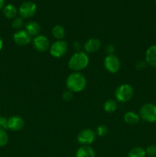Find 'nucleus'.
<instances>
[{
    "instance_id": "6",
    "label": "nucleus",
    "mask_w": 156,
    "mask_h": 157,
    "mask_svg": "<svg viewBox=\"0 0 156 157\" xmlns=\"http://www.w3.org/2000/svg\"><path fill=\"white\" fill-rule=\"evenodd\" d=\"M68 45L65 41L58 40L51 44L50 48V53L54 58H61L67 52Z\"/></svg>"
},
{
    "instance_id": "26",
    "label": "nucleus",
    "mask_w": 156,
    "mask_h": 157,
    "mask_svg": "<svg viewBox=\"0 0 156 157\" xmlns=\"http://www.w3.org/2000/svg\"><path fill=\"white\" fill-rule=\"evenodd\" d=\"M73 98V92L70 91V90H67V91H64L63 94V99L64 101H70Z\"/></svg>"
},
{
    "instance_id": "1",
    "label": "nucleus",
    "mask_w": 156,
    "mask_h": 157,
    "mask_svg": "<svg viewBox=\"0 0 156 157\" xmlns=\"http://www.w3.org/2000/svg\"><path fill=\"white\" fill-rule=\"evenodd\" d=\"M66 86L71 92H80L87 86V79L82 73L73 72L67 77Z\"/></svg>"
},
{
    "instance_id": "10",
    "label": "nucleus",
    "mask_w": 156,
    "mask_h": 157,
    "mask_svg": "<svg viewBox=\"0 0 156 157\" xmlns=\"http://www.w3.org/2000/svg\"><path fill=\"white\" fill-rule=\"evenodd\" d=\"M13 40L18 45L24 46L31 42L32 36L25 30H18L14 34Z\"/></svg>"
},
{
    "instance_id": "14",
    "label": "nucleus",
    "mask_w": 156,
    "mask_h": 157,
    "mask_svg": "<svg viewBox=\"0 0 156 157\" xmlns=\"http://www.w3.org/2000/svg\"><path fill=\"white\" fill-rule=\"evenodd\" d=\"M76 157H95V152L90 146H82L76 151Z\"/></svg>"
},
{
    "instance_id": "16",
    "label": "nucleus",
    "mask_w": 156,
    "mask_h": 157,
    "mask_svg": "<svg viewBox=\"0 0 156 157\" xmlns=\"http://www.w3.org/2000/svg\"><path fill=\"white\" fill-rule=\"evenodd\" d=\"M3 14L6 18H9V19H13V18H16L18 10H17L16 7L12 4H8L5 6L4 9H3Z\"/></svg>"
},
{
    "instance_id": "13",
    "label": "nucleus",
    "mask_w": 156,
    "mask_h": 157,
    "mask_svg": "<svg viewBox=\"0 0 156 157\" xmlns=\"http://www.w3.org/2000/svg\"><path fill=\"white\" fill-rule=\"evenodd\" d=\"M101 46L100 41L97 38H90V39L87 40V42L84 44V48H85L86 52H89V53H93V52H96L99 49Z\"/></svg>"
},
{
    "instance_id": "24",
    "label": "nucleus",
    "mask_w": 156,
    "mask_h": 157,
    "mask_svg": "<svg viewBox=\"0 0 156 157\" xmlns=\"http://www.w3.org/2000/svg\"><path fill=\"white\" fill-rule=\"evenodd\" d=\"M145 152H146V154L150 157H156V144L148 146Z\"/></svg>"
},
{
    "instance_id": "2",
    "label": "nucleus",
    "mask_w": 156,
    "mask_h": 157,
    "mask_svg": "<svg viewBox=\"0 0 156 157\" xmlns=\"http://www.w3.org/2000/svg\"><path fill=\"white\" fill-rule=\"evenodd\" d=\"M89 61L90 58L85 52H76L70 58L68 66L70 69L74 71L75 72H78L86 68L89 64Z\"/></svg>"
},
{
    "instance_id": "18",
    "label": "nucleus",
    "mask_w": 156,
    "mask_h": 157,
    "mask_svg": "<svg viewBox=\"0 0 156 157\" xmlns=\"http://www.w3.org/2000/svg\"><path fill=\"white\" fill-rule=\"evenodd\" d=\"M146 152L142 147H133L128 153V157H145Z\"/></svg>"
},
{
    "instance_id": "28",
    "label": "nucleus",
    "mask_w": 156,
    "mask_h": 157,
    "mask_svg": "<svg viewBox=\"0 0 156 157\" xmlns=\"http://www.w3.org/2000/svg\"><path fill=\"white\" fill-rule=\"evenodd\" d=\"M5 7V0H0V10L4 9Z\"/></svg>"
},
{
    "instance_id": "17",
    "label": "nucleus",
    "mask_w": 156,
    "mask_h": 157,
    "mask_svg": "<svg viewBox=\"0 0 156 157\" xmlns=\"http://www.w3.org/2000/svg\"><path fill=\"white\" fill-rule=\"evenodd\" d=\"M124 121L128 124H136L140 121V117L132 111H128L124 115Z\"/></svg>"
},
{
    "instance_id": "12",
    "label": "nucleus",
    "mask_w": 156,
    "mask_h": 157,
    "mask_svg": "<svg viewBox=\"0 0 156 157\" xmlns=\"http://www.w3.org/2000/svg\"><path fill=\"white\" fill-rule=\"evenodd\" d=\"M145 61L149 66L156 67V45H151L147 49Z\"/></svg>"
},
{
    "instance_id": "25",
    "label": "nucleus",
    "mask_w": 156,
    "mask_h": 157,
    "mask_svg": "<svg viewBox=\"0 0 156 157\" xmlns=\"http://www.w3.org/2000/svg\"><path fill=\"white\" fill-rule=\"evenodd\" d=\"M0 129H8V119L2 116H0Z\"/></svg>"
},
{
    "instance_id": "21",
    "label": "nucleus",
    "mask_w": 156,
    "mask_h": 157,
    "mask_svg": "<svg viewBox=\"0 0 156 157\" xmlns=\"http://www.w3.org/2000/svg\"><path fill=\"white\" fill-rule=\"evenodd\" d=\"M9 136L6 130L0 129V147H3L8 144Z\"/></svg>"
},
{
    "instance_id": "5",
    "label": "nucleus",
    "mask_w": 156,
    "mask_h": 157,
    "mask_svg": "<svg viewBox=\"0 0 156 157\" xmlns=\"http://www.w3.org/2000/svg\"><path fill=\"white\" fill-rule=\"evenodd\" d=\"M37 11V6L35 2L27 1L23 2L20 6L18 13L22 18H29L35 15Z\"/></svg>"
},
{
    "instance_id": "9",
    "label": "nucleus",
    "mask_w": 156,
    "mask_h": 157,
    "mask_svg": "<svg viewBox=\"0 0 156 157\" xmlns=\"http://www.w3.org/2000/svg\"><path fill=\"white\" fill-rule=\"evenodd\" d=\"M33 46L38 52H44L49 48V39L46 36L38 35L33 39Z\"/></svg>"
},
{
    "instance_id": "27",
    "label": "nucleus",
    "mask_w": 156,
    "mask_h": 157,
    "mask_svg": "<svg viewBox=\"0 0 156 157\" xmlns=\"http://www.w3.org/2000/svg\"><path fill=\"white\" fill-rule=\"evenodd\" d=\"M113 52H114V48H113V45L110 44V45L107 46V47H106V52L108 53V55H113Z\"/></svg>"
},
{
    "instance_id": "20",
    "label": "nucleus",
    "mask_w": 156,
    "mask_h": 157,
    "mask_svg": "<svg viewBox=\"0 0 156 157\" xmlns=\"http://www.w3.org/2000/svg\"><path fill=\"white\" fill-rule=\"evenodd\" d=\"M103 108L105 110V111L107 112V113H113V112H115L116 110L117 104H116V102L114 100H108L104 104Z\"/></svg>"
},
{
    "instance_id": "29",
    "label": "nucleus",
    "mask_w": 156,
    "mask_h": 157,
    "mask_svg": "<svg viewBox=\"0 0 156 157\" xmlns=\"http://www.w3.org/2000/svg\"><path fill=\"white\" fill-rule=\"evenodd\" d=\"M2 47H3V40L2 38H1V36H0V52H1V50L2 49Z\"/></svg>"
},
{
    "instance_id": "22",
    "label": "nucleus",
    "mask_w": 156,
    "mask_h": 157,
    "mask_svg": "<svg viewBox=\"0 0 156 157\" xmlns=\"http://www.w3.org/2000/svg\"><path fill=\"white\" fill-rule=\"evenodd\" d=\"M24 24V21H23V18L21 17H18V18H15L14 19V21H12V28L15 29H20L23 26Z\"/></svg>"
},
{
    "instance_id": "11",
    "label": "nucleus",
    "mask_w": 156,
    "mask_h": 157,
    "mask_svg": "<svg viewBox=\"0 0 156 157\" xmlns=\"http://www.w3.org/2000/svg\"><path fill=\"white\" fill-rule=\"evenodd\" d=\"M24 126V121L20 116L11 117L8 119V129L12 131H19L23 129Z\"/></svg>"
},
{
    "instance_id": "15",
    "label": "nucleus",
    "mask_w": 156,
    "mask_h": 157,
    "mask_svg": "<svg viewBox=\"0 0 156 157\" xmlns=\"http://www.w3.org/2000/svg\"><path fill=\"white\" fill-rule=\"evenodd\" d=\"M25 31L31 36H37L41 31V26L36 21H29L25 25Z\"/></svg>"
},
{
    "instance_id": "30",
    "label": "nucleus",
    "mask_w": 156,
    "mask_h": 157,
    "mask_svg": "<svg viewBox=\"0 0 156 157\" xmlns=\"http://www.w3.org/2000/svg\"><path fill=\"white\" fill-rule=\"evenodd\" d=\"M154 2H155V3H156V0H154Z\"/></svg>"
},
{
    "instance_id": "23",
    "label": "nucleus",
    "mask_w": 156,
    "mask_h": 157,
    "mask_svg": "<svg viewBox=\"0 0 156 157\" xmlns=\"http://www.w3.org/2000/svg\"><path fill=\"white\" fill-rule=\"evenodd\" d=\"M109 130L105 125H100L96 129V134L99 136H105L108 133Z\"/></svg>"
},
{
    "instance_id": "4",
    "label": "nucleus",
    "mask_w": 156,
    "mask_h": 157,
    "mask_svg": "<svg viewBox=\"0 0 156 157\" xmlns=\"http://www.w3.org/2000/svg\"><path fill=\"white\" fill-rule=\"evenodd\" d=\"M140 117L149 123H156V105L151 103L145 104L140 109Z\"/></svg>"
},
{
    "instance_id": "19",
    "label": "nucleus",
    "mask_w": 156,
    "mask_h": 157,
    "mask_svg": "<svg viewBox=\"0 0 156 157\" xmlns=\"http://www.w3.org/2000/svg\"><path fill=\"white\" fill-rule=\"evenodd\" d=\"M65 30H64V27L59 25H57L52 29V35L56 38L57 39L62 40L63 38L65 37Z\"/></svg>"
},
{
    "instance_id": "8",
    "label": "nucleus",
    "mask_w": 156,
    "mask_h": 157,
    "mask_svg": "<svg viewBox=\"0 0 156 157\" xmlns=\"http://www.w3.org/2000/svg\"><path fill=\"white\" fill-rule=\"evenodd\" d=\"M96 139V133L90 129H84L77 135V141L83 146H89L93 144Z\"/></svg>"
},
{
    "instance_id": "3",
    "label": "nucleus",
    "mask_w": 156,
    "mask_h": 157,
    "mask_svg": "<svg viewBox=\"0 0 156 157\" xmlns=\"http://www.w3.org/2000/svg\"><path fill=\"white\" fill-rule=\"evenodd\" d=\"M134 94L132 87L128 84H122L115 91V97L119 102H127L132 99Z\"/></svg>"
},
{
    "instance_id": "7",
    "label": "nucleus",
    "mask_w": 156,
    "mask_h": 157,
    "mask_svg": "<svg viewBox=\"0 0 156 157\" xmlns=\"http://www.w3.org/2000/svg\"><path fill=\"white\" fill-rule=\"evenodd\" d=\"M104 67L110 73H117L121 67L120 61L116 55H109L104 60Z\"/></svg>"
}]
</instances>
